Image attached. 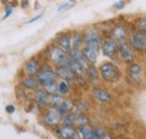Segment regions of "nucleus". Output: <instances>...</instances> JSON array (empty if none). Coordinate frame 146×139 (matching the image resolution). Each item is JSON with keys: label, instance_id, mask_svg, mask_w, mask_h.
<instances>
[{"label": "nucleus", "instance_id": "f257e3e1", "mask_svg": "<svg viewBox=\"0 0 146 139\" xmlns=\"http://www.w3.org/2000/svg\"><path fill=\"white\" fill-rule=\"evenodd\" d=\"M70 57H71L70 54L66 51H64L62 47H60L56 43L51 44L45 51L46 61H48L55 69L62 68V66H68Z\"/></svg>", "mask_w": 146, "mask_h": 139}, {"label": "nucleus", "instance_id": "f03ea898", "mask_svg": "<svg viewBox=\"0 0 146 139\" xmlns=\"http://www.w3.org/2000/svg\"><path fill=\"white\" fill-rule=\"evenodd\" d=\"M99 73L104 81L108 83H116L120 80L121 72L120 69L113 63V62H104L99 66Z\"/></svg>", "mask_w": 146, "mask_h": 139}, {"label": "nucleus", "instance_id": "7ed1b4c3", "mask_svg": "<svg viewBox=\"0 0 146 139\" xmlns=\"http://www.w3.org/2000/svg\"><path fill=\"white\" fill-rule=\"evenodd\" d=\"M36 77H37V80H38V82H39V85H40V87H44V85H46L48 82L58 79L57 73H56V69H55L54 66H53L48 61H45V62L42 64L40 71L38 72Z\"/></svg>", "mask_w": 146, "mask_h": 139}, {"label": "nucleus", "instance_id": "20e7f679", "mask_svg": "<svg viewBox=\"0 0 146 139\" xmlns=\"http://www.w3.org/2000/svg\"><path fill=\"white\" fill-rule=\"evenodd\" d=\"M128 43L133 47V50L137 53H143L146 46V35L141 33L137 29H133L128 35Z\"/></svg>", "mask_w": 146, "mask_h": 139}, {"label": "nucleus", "instance_id": "39448f33", "mask_svg": "<svg viewBox=\"0 0 146 139\" xmlns=\"http://www.w3.org/2000/svg\"><path fill=\"white\" fill-rule=\"evenodd\" d=\"M118 50H119V42L117 39L112 38L111 36L104 38V42L101 45V53L104 56L113 60L118 55Z\"/></svg>", "mask_w": 146, "mask_h": 139}, {"label": "nucleus", "instance_id": "423d86ee", "mask_svg": "<svg viewBox=\"0 0 146 139\" xmlns=\"http://www.w3.org/2000/svg\"><path fill=\"white\" fill-rule=\"evenodd\" d=\"M42 121L43 123L48 127V128H57L62 124L63 121V118L51 108H47L45 110H43V113H42Z\"/></svg>", "mask_w": 146, "mask_h": 139}, {"label": "nucleus", "instance_id": "0eeeda50", "mask_svg": "<svg viewBox=\"0 0 146 139\" xmlns=\"http://www.w3.org/2000/svg\"><path fill=\"white\" fill-rule=\"evenodd\" d=\"M102 42H104L102 35L97 28H90L84 33V45L87 46L101 51Z\"/></svg>", "mask_w": 146, "mask_h": 139}, {"label": "nucleus", "instance_id": "6e6552de", "mask_svg": "<svg viewBox=\"0 0 146 139\" xmlns=\"http://www.w3.org/2000/svg\"><path fill=\"white\" fill-rule=\"evenodd\" d=\"M118 56L121 62L125 64H131L135 62V51L128 43V40L119 42V50H118Z\"/></svg>", "mask_w": 146, "mask_h": 139}, {"label": "nucleus", "instance_id": "1a4fd4ad", "mask_svg": "<svg viewBox=\"0 0 146 139\" xmlns=\"http://www.w3.org/2000/svg\"><path fill=\"white\" fill-rule=\"evenodd\" d=\"M34 101L39 110H45L50 104V94L45 91L43 87H39L34 91Z\"/></svg>", "mask_w": 146, "mask_h": 139}, {"label": "nucleus", "instance_id": "9d476101", "mask_svg": "<svg viewBox=\"0 0 146 139\" xmlns=\"http://www.w3.org/2000/svg\"><path fill=\"white\" fill-rule=\"evenodd\" d=\"M129 29L125 24H115L112 25V29H111V33L110 36L115 39H117L118 42H123V40H127L128 39V35H129Z\"/></svg>", "mask_w": 146, "mask_h": 139}, {"label": "nucleus", "instance_id": "9b49d317", "mask_svg": "<svg viewBox=\"0 0 146 139\" xmlns=\"http://www.w3.org/2000/svg\"><path fill=\"white\" fill-rule=\"evenodd\" d=\"M55 43L62 47L64 51L69 53L72 50V33L70 32H63L61 34L57 35L56 39H55Z\"/></svg>", "mask_w": 146, "mask_h": 139}, {"label": "nucleus", "instance_id": "f8f14e48", "mask_svg": "<svg viewBox=\"0 0 146 139\" xmlns=\"http://www.w3.org/2000/svg\"><path fill=\"white\" fill-rule=\"evenodd\" d=\"M42 64L43 63H40L39 60H37L36 57H33V58L28 60L25 63V66H24L25 74L28 75V76H37L38 72L40 71Z\"/></svg>", "mask_w": 146, "mask_h": 139}, {"label": "nucleus", "instance_id": "ddd939ff", "mask_svg": "<svg viewBox=\"0 0 146 139\" xmlns=\"http://www.w3.org/2000/svg\"><path fill=\"white\" fill-rule=\"evenodd\" d=\"M56 73L60 80H65L68 81L71 85L72 84H78L75 74L73 73V71L69 66H62V68H57L56 69ZM79 85V84H78Z\"/></svg>", "mask_w": 146, "mask_h": 139}, {"label": "nucleus", "instance_id": "4468645a", "mask_svg": "<svg viewBox=\"0 0 146 139\" xmlns=\"http://www.w3.org/2000/svg\"><path fill=\"white\" fill-rule=\"evenodd\" d=\"M55 134L57 137L62 139H73L75 134L78 132V129L72 126H63L61 124L60 127L55 128Z\"/></svg>", "mask_w": 146, "mask_h": 139}, {"label": "nucleus", "instance_id": "2eb2a0df", "mask_svg": "<svg viewBox=\"0 0 146 139\" xmlns=\"http://www.w3.org/2000/svg\"><path fill=\"white\" fill-rule=\"evenodd\" d=\"M69 54H70V56L72 57L73 60L75 61V62H78L83 69L88 70V68L91 65V63L89 62V60L87 58V56L82 53V51L81 50H75V48H72L70 52H69Z\"/></svg>", "mask_w": 146, "mask_h": 139}, {"label": "nucleus", "instance_id": "dca6fc26", "mask_svg": "<svg viewBox=\"0 0 146 139\" xmlns=\"http://www.w3.org/2000/svg\"><path fill=\"white\" fill-rule=\"evenodd\" d=\"M127 75L129 79H131V81H139L141 76L143 75V66L139 65L138 63H131L127 65Z\"/></svg>", "mask_w": 146, "mask_h": 139}, {"label": "nucleus", "instance_id": "f3484780", "mask_svg": "<svg viewBox=\"0 0 146 139\" xmlns=\"http://www.w3.org/2000/svg\"><path fill=\"white\" fill-rule=\"evenodd\" d=\"M93 98L101 102V103H110L112 101V95L109 93V91H107L106 89H94L92 92Z\"/></svg>", "mask_w": 146, "mask_h": 139}, {"label": "nucleus", "instance_id": "a211bd4d", "mask_svg": "<svg viewBox=\"0 0 146 139\" xmlns=\"http://www.w3.org/2000/svg\"><path fill=\"white\" fill-rule=\"evenodd\" d=\"M20 84H21V87H24V89L29 90V91H33V92L36 89H38V87H40L36 76H28V75H26L25 77L21 79Z\"/></svg>", "mask_w": 146, "mask_h": 139}, {"label": "nucleus", "instance_id": "6ab92c4d", "mask_svg": "<svg viewBox=\"0 0 146 139\" xmlns=\"http://www.w3.org/2000/svg\"><path fill=\"white\" fill-rule=\"evenodd\" d=\"M82 53L87 56V58L89 60V62L91 64H96L97 63V60H98V55H99V50L97 48H93V47H90V46H87V45H83V47L81 48Z\"/></svg>", "mask_w": 146, "mask_h": 139}, {"label": "nucleus", "instance_id": "aec40b11", "mask_svg": "<svg viewBox=\"0 0 146 139\" xmlns=\"http://www.w3.org/2000/svg\"><path fill=\"white\" fill-rule=\"evenodd\" d=\"M84 45V34L82 32H72V48L81 50Z\"/></svg>", "mask_w": 146, "mask_h": 139}, {"label": "nucleus", "instance_id": "412c9836", "mask_svg": "<svg viewBox=\"0 0 146 139\" xmlns=\"http://www.w3.org/2000/svg\"><path fill=\"white\" fill-rule=\"evenodd\" d=\"M65 98L64 95H62L61 93H57L54 95H50V104L48 107L51 108H56V107H62L64 101H65Z\"/></svg>", "mask_w": 146, "mask_h": 139}, {"label": "nucleus", "instance_id": "4be33fe9", "mask_svg": "<svg viewBox=\"0 0 146 139\" xmlns=\"http://www.w3.org/2000/svg\"><path fill=\"white\" fill-rule=\"evenodd\" d=\"M78 129V132L81 135V137L83 139H92V132H93V128H91L89 124H83L80 126Z\"/></svg>", "mask_w": 146, "mask_h": 139}, {"label": "nucleus", "instance_id": "5701e85b", "mask_svg": "<svg viewBox=\"0 0 146 139\" xmlns=\"http://www.w3.org/2000/svg\"><path fill=\"white\" fill-rule=\"evenodd\" d=\"M99 75H100L99 69H97L94 64H91V65L88 68V70H87V76H88V80H90L91 82H96V81L99 80Z\"/></svg>", "mask_w": 146, "mask_h": 139}, {"label": "nucleus", "instance_id": "b1692460", "mask_svg": "<svg viewBox=\"0 0 146 139\" xmlns=\"http://www.w3.org/2000/svg\"><path fill=\"white\" fill-rule=\"evenodd\" d=\"M43 87L45 89V91H46L50 95H54V94L60 93V91H58V82H57L56 80L48 82L46 85H44Z\"/></svg>", "mask_w": 146, "mask_h": 139}, {"label": "nucleus", "instance_id": "393cba45", "mask_svg": "<svg viewBox=\"0 0 146 139\" xmlns=\"http://www.w3.org/2000/svg\"><path fill=\"white\" fill-rule=\"evenodd\" d=\"M58 91L64 97L69 95L71 92V84L65 80H60L58 81Z\"/></svg>", "mask_w": 146, "mask_h": 139}, {"label": "nucleus", "instance_id": "a878e982", "mask_svg": "<svg viewBox=\"0 0 146 139\" xmlns=\"http://www.w3.org/2000/svg\"><path fill=\"white\" fill-rule=\"evenodd\" d=\"M74 113V112H73ZM89 123V119L87 116H84L83 113L82 115H76L75 113V121H74V127L75 128H79L80 126H83V124H88Z\"/></svg>", "mask_w": 146, "mask_h": 139}, {"label": "nucleus", "instance_id": "bb28decb", "mask_svg": "<svg viewBox=\"0 0 146 139\" xmlns=\"http://www.w3.org/2000/svg\"><path fill=\"white\" fill-rule=\"evenodd\" d=\"M135 29H137L141 33L146 35V17H141L136 20V23H135Z\"/></svg>", "mask_w": 146, "mask_h": 139}, {"label": "nucleus", "instance_id": "cd10ccee", "mask_svg": "<svg viewBox=\"0 0 146 139\" xmlns=\"http://www.w3.org/2000/svg\"><path fill=\"white\" fill-rule=\"evenodd\" d=\"M14 9H15V7L11 5V2L5 5V15L2 16V20H6V19H8L10 17L13 15V13H14Z\"/></svg>", "mask_w": 146, "mask_h": 139}, {"label": "nucleus", "instance_id": "c85d7f7f", "mask_svg": "<svg viewBox=\"0 0 146 139\" xmlns=\"http://www.w3.org/2000/svg\"><path fill=\"white\" fill-rule=\"evenodd\" d=\"M73 6H74V3L70 2V1H66V2L62 3V5L57 8V11H66V10H69L70 8H72Z\"/></svg>", "mask_w": 146, "mask_h": 139}, {"label": "nucleus", "instance_id": "c756f323", "mask_svg": "<svg viewBox=\"0 0 146 139\" xmlns=\"http://www.w3.org/2000/svg\"><path fill=\"white\" fill-rule=\"evenodd\" d=\"M125 6H126V2H125L124 0H118V1H116V2L113 3L112 8L116 9V10H123V9L125 8Z\"/></svg>", "mask_w": 146, "mask_h": 139}, {"label": "nucleus", "instance_id": "7c9ffc66", "mask_svg": "<svg viewBox=\"0 0 146 139\" xmlns=\"http://www.w3.org/2000/svg\"><path fill=\"white\" fill-rule=\"evenodd\" d=\"M105 134L104 130H101L100 128H93V132H92V139H99L102 135Z\"/></svg>", "mask_w": 146, "mask_h": 139}, {"label": "nucleus", "instance_id": "2f4dec72", "mask_svg": "<svg viewBox=\"0 0 146 139\" xmlns=\"http://www.w3.org/2000/svg\"><path fill=\"white\" fill-rule=\"evenodd\" d=\"M5 110H6V112H7L8 115H13V113L16 111V108H15L14 104H7L6 108H5Z\"/></svg>", "mask_w": 146, "mask_h": 139}, {"label": "nucleus", "instance_id": "473e14b6", "mask_svg": "<svg viewBox=\"0 0 146 139\" xmlns=\"http://www.w3.org/2000/svg\"><path fill=\"white\" fill-rule=\"evenodd\" d=\"M20 7L23 8V9H28L29 8V0H20Z\"/></svg>", "mask_w": 146, "mask_h": 139}, {"label": "nucleus", "instance_id": "72a5a7b5", "mask_svg": "<svg viewBox=\"0 0 146 139\" xmlns=\"http://www.w3.org/2000/svg\"><path fill=\"white\" fill-rule=\"evenodd\" d=\"M42 16H43V15H37L36 17H34V18H32V19H29V20H27V23H26V24H33V23L37 21L39 18H42Z\"/></svg>", "mask_w": 146, "mask_h": 139}, {"label": "nucleus", "instance_id": "f704fd0d", "mask_svg": "<svg viewBox=\"0 0 146 139\" xmlns=\"http://www.w3.org/2000/svg\"><path fill=\"white\" fill-rule=\"evenodd\" d=\"M99 139H113V137H112V135H110L108 132H105Z\"/></svg>", "mask_w": 146, "mask_h": 139}, {"label": "nucleus", "instance_id": "c9c22d12", "mask_svg": "<svg viewBox=\"0 0 146 139\" xmlns=\"http://www.w3.org/2000/svg\"><path fill=\"white\" fill-rule=\"evenodd\" d=\"M73 139H83V138L81 137V135H80L79 132H76V134H75V136L73 137Z\"/></svg>", "mask_w": 146, "mask_h": 139}, {"label": "nucleus", "instance_id": "e433bc0d", "mask_svg": "<svg viewBox=\"0 0 146 139\" xmlns=\"http://www.w3.org/2000/svg\"><path fill=\"white\" fill-rule=\"evenodd\" d=\"M0 1H1V3H2V5H7V3H9L11 0H0Z\"/></svg>", "mask_w": 146, "mask_h": 139}, {"label": "nucleus", "instance_id": "4c0bfd02", "mask_svg": "<svg viewBox=\"0 0 146 139\" xmlns=\"http://www.w3.org/2000/svg\"><path fill=\"white\" fill-rule=\"evenodd\" d=\"M38 8H39V2L36 1V2H35V8H34V10H38Z\"/></svg>", "mask_w": 146, "mask_h": 139}, {"label": "nucleus", "instance_id": "58836bf2", "mask_svg": "<svg viewBox=\"0 0 146 139\" xmlns=\"http://www.w3.org/2000/svg\"><path fill=\"white\" fill-rule=\"evenodd\" d=\"M143 55H144V57L146 58V46H145V48H144V51H143Z\"/></svg>", "mask_w": 146, "mask_h": 139}, {"label": "nucleus", "instance_id": "ea45409f", "mask_svg": "<svg viewBox=\"0 0 146 139\" xmlns=\"http://www.w3.org/2000/svg\"><path fill=\"white\" fill-rule=\"evenodd\" d=\"M69 1H70V2H72V3H75L78 0H69Z\"/></svg>", "mask_w": 146, "mask_h": 139}, {"label": "nucleus", "instance_id": "a19ab883", "mask_svg": "<svg viewBox=\"0 0 146 139\" xmlns=\"http://www.w3.org/2000/svg\"><path fill=\"white\" fill-rule=\"evenodd\" d=\"M118 139H124V138H118Z\"/></svg>", "mask_w": 146, "mask_h": 139}]
</instances>
